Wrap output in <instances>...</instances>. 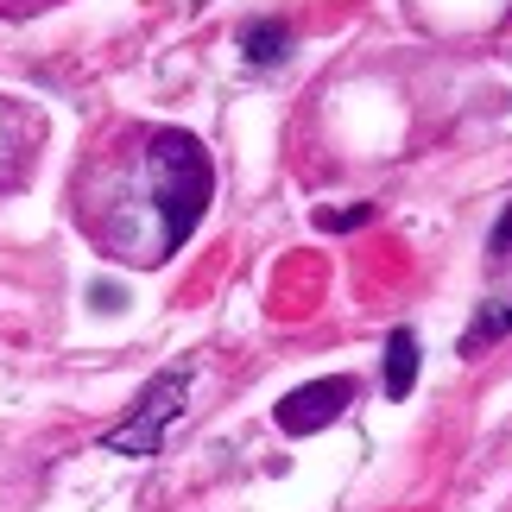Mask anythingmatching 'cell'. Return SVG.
Instances as JSON below:
<instances>
[{
	"mask_svg": "<svg viewBox=\"0 0 512 512\" xmlns=\"http://www.w3.org/2000/svg\"><path fill=\"white\" fill-rule=\"evenodd\" d=\"M354 392H361V386H354L348 373H329V380H310V386H298V392H285L272 418H279L285 437H317L323 424H336L342 411L354 405Z\"/></svg>",
	"mask_w": 512,
	"mask_h": 512,
	"instance_id": "obj_3",
	"label": "cell"
},
{
	"mask_svg": "<svg viewBox=\"0 0 512 512\" xmlns=\"http://www.w3.org/2000/svg\"><path fill=\"white\" fill-rule=\"evenodd\" d=\"M140 177H146V196H152V215H159V253L171 260L177 247L196 234L209 209V190H215V171H209V152L177 127H152L140 133Z\"/></svg>",
	"mask_w": 512,
	"mask_h": 512,
	"instance_id": "obj_1",
	"label": "cell"
},
{
	"mask_svg": "<svg viewBox=\"0 0 512 512\" xmlns=\"http://www.w3.org/2000/svg\"><path fill=\"white\" fill-rule=\"evenodd\" d=\"M241 51L253 57V64H279V57L291 51V26L285 19H253V26L241 32Z\"/></svg>",
	"mask_w": 512,
	"mask_h": 512,
	"instance_id": "obj_5",
	"label": "cell"
},
{
	"mask_svg": "<svg viewBox=\"0 0 512 512\" xmlns=\"http://www.w3.org/2000/svg\"><path fill=\"white\" fill-rule=\"evenodd\" d=\"M380 386H386V399H411V386H418V336H411V329H392L386 336Z\"/></svg>",
	"mask_w": 512,
	"mask_h": 512,
	"instance_id": "obj_4",
	"label": "cell"
},
{
	"mask_svg": "<svg viewBox=\"0 0 512 512\" xmlns=\"http://www.w3.org/2000/svg\"><path fill=\"white\" fill-rule=\"evenodd\" d=\"M184 392H190V367L152 373L146 392H140V405H133V418L114 424V430H102V449H108V456H159L171 418L184 411Z\"/></svg>",
	"mask_w": 512,
	"mask_h": 512,
	"instance_id": "obj_2",
	"label": "cell"
},
{
	"mask_svg": "<svg viewBox=\"0 0 512 512\" xmlns=\"http://www.w3.org/2000/svg\"><path fill=\"white\" fill-rule=\"evenodd\" d=\"M361 222H373V203H354V209H323V215H317V228H329V234L361 228Z\"/></svg>",
	"mask_w": 512,
	"mask_h": 512,
	"instance_id": "obj_7",
	"label": "cell"
},
{
	"mask_svg": "<svg viewBox=\"0 0 512 512\" xmlns=\"http://www.w3.org/2000/svg\"><path fill=\"white\" fill-rule=\"evenodd\" d=\"M506 329H512V310H481V317H475V329H468V336H462V354H475L481 342L506 336Z\"/></svg>",
	"mask_w": 512,
	"mask_h": 512,
	"instance_id": "obj_6",
	"label": "cell"
},
{
	"mask_svg": "<svg viewBox=\"0 0 512 512\" xmlns=\"http://www.w3.org/2000/svg\"><path fill=\"white\" fill-rule=\"evenodd\" d=\"M494 266H512V203H506L500 228H494Z\"/></svg>",
	"mask_w": 512,
	"mask_h": 512,
	"instance_id": "obj_8",
	"label": "cell"
}]
</instances>
